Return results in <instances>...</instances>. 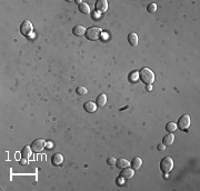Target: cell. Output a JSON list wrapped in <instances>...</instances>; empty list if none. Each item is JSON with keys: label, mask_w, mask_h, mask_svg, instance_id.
Listing matches in <instances>:
<instances>
[{"label": "cell", "mask_w": 200, "mask_h": 191, "mask_svg": "<svg viewBox=\"0 0 200 191\" xmlns=\"http://www.w3.org/2000/svg\"><path fill=\"white\" fill-rule=\"evenodd\" d=\"M139 78L146 85H151L155 81V74L149 68H142L139 72Z\"/></svg>", "instance_id": "cell-1"}, {"label": "cell", "mask_w": 200, "mask_h": 191, "mask_svg": "<svg viewBox=\"0 0 200 191\" xmlns=\"http://www.w3.org/2000/svg\"><path fill=\"white\" fill-rule=\"evenodd\" d=\"M101 34H102V30L99 27H90L88 29H86L85 36H86V38L88 40L97 41L101 38Z\"/></svg>", "instance_id": "cell-2"}, {"label": "cell", "mask_w": 200, "mask_h": 191, "mask_svg": "<svg viewBox=\"0 0 200 191\" xmlns=\"http://www.w3.org/2000/svg\"><path fill=\"white\" fill-rule=\"evenodd\" d=\"M173 169V161L170 157H165L160 161V170L165 173L170 172Z\"/></svg>", "instance_id": "cell-3"}, {"label": "cell", "mask_w": 200, "mask_h": 191, "mask_svg": "<svg viewBox=\"0 0 200 191\" xmlns=\"http://www.w3.org/2000/svg\"><path fill=\"white\" fill-rule=\"evenodd\" d=\"M32 31H34V26L31 23L29 20H25V21L22 22L21 26H20V32H21L24 36H30L32 34Z\"/></svg>", "instance_id": "cell-4"}, {"label": "cell", "mask_w": 200, "mask_h": 191, "mask_svg": "<svg viewBox=\"0 0 200 191\" xmlns=\"http://www.w3.org/2000/svg\"><path fill=\"white\" fill-rule=\"evenodd\" d=\"M180 130H188V128L190 127V117L188 116V114H184L181 117L179 118L178 120V124H177Z\"/></svg>", "instance_id": "cell-5"}, {"label": "cell", "mask_w": 200, "mask_h": 191, "mask_svg": "<svg viewBox=\"0 0 200 191\" xmlns=\"http://www.w3.org/2000/svg\"><path fill=\"white\" fill-rule=\"evenodd\" d=\"M30 147L34 152H41L45 149V147H46V141L43 139H36L31 143Z\"/></svg>", "instance_id": "cell-6"}, {"label": "cell", "mask_w": 200, "mask_h": 191, "mask_svg": "<svg viewBox=\"0 0 200 191\" xmlns=\"http://www.w3.org/2000/svg\"><path fill=\"white\" fill-rule=\"evenodd\" d=\"M135 175V170L133 168H129V167H127V168H123L122 171L120 172V177L123 178L125 180H129L131 179Z\"/></svg>", "instance_id": "cell-7"}, {"label": "cell", "mask_w": 200, "mask_h": 191, "mask_svg": "<svg viewBox=\"0 0 200 191\" xmlns=\"http://www.w3.org/2000/svg\"><path fill=\"white\" fill-rule=\"evenodd\" d=\"M96 10L98 13H106L108 9V2L106 0H98L96 2Z\"/></svg>", "instance_id": "cell-8"}, {"label": "cell", "mask_w": 200, "mask_h": 191, "mask_svg": "<svg viewBox=\"0 0 200 191\" xmlns=\"http://www.w3.org/2000/svg\"><path fill=\"white\" fill-rule=\"evenodd\" d=\"M62 162H64V156L61 153H55L51 158L53 166H60Z\"/></svg>", "instance_id": "cell-9"}, {"label": "cell", "mask_w": 200, "mask_h": 191, "mask_svg": "<svg viewBox=\"0 0 200 191\" xmlns=\"http://www.w3.org/2000/svg\"><path fill=\"white\" fill-rule=\"evenodd\" d=\"M83 109H85V111L88 112V114H93V112H95V111L97 110V105L93 103V101H87L86 103L83 105Z\"/></svg>", "instance_id": "cell-10"}, {"label": "cell", "mask_w": 200, "mask_h": 191, "mask_svg": "<svg viewBox=\"0 0 200 191\" xmlns=\"http://www.w3.org/2000/svg\"><path fill=\"white\" fill-rule=\"evenodd\" d=\"M72 32H74L75 36H77V37H81V36H85V34H86V29H85V27H82V26H75L74 29H72Z\"/></svg>", "instance_id": "cell-11"}, {"label": "cell", "mask_w": 200, "mask_h": 191, "mask_svg": "<svg viewBox=\"0 0 200 191\" xmlns=\"http://www.w3.org/2000/svg\"><path fill=\"white\" fill-rule=\"evenodd\" d=\"M173 140H175V136H173V133H169L166 135V136L162 138V143L165 146H171L173 143Z\"/></svg>", "instance_id": "cell-12"}, {"label": "cell", "mask_w": 200, "mask_h": 191, "mask_svg": "<svg viewBox=\"0 0 200 191\" xmlns=\"http://www.w3.org/2000/svg\"><path fill=\"white\" fill-rule=\"evenodd\" d=\"M116 166H117L118 168H120V169H123V168L129 167L130 162L127 160V159H125V158H120V159H118V160L116 161Z\"/></svg>", "instance_id": "cell-13"}, {"label": "cell", "mask_w": 200, "mask_h": 191, "mask_svg": "<svg viewBox=\"0 0 200 191\" xmlns=\"http://www.w3.org/2000/svg\"><path fill=\"white\" fill-rule=\"evenodd\" d=\"M128 41H129V43L133 47H136L138 45V34H136V32L129 34V36H128Z\"/></svg>", "instance_id": "cell-14"}, {"label": "cell", "mask_w": 200, "mask_h": 191, "mask_svg": "<svg viewBox=\"0 0 200 191\" xmlns=\"http://www.w3.org/2000/svg\"><path fill=\"white\" fill-rule=\"evenodd\" d=\"M130 164H131L133 170H139L140 169V167H141V164H142V160L139 157H136V158H133V161L130 162Z\"/></svg>", "instance_id": "cell-15"}, {"label": "cell", "mask_w": 200, "mask_h": 191, "mask_svg": "<svg viewBox=\"0 0 200 191\" xmlns=\"http://www.w3.org/2000/svg\"><path fill=\"white\" fill-rule=\"evenodd\" d=\"M107 103V96L105 93H101L97 97V100H96V105L97 106H105Z\"/></svg>", "instance_id": "cell-16"}, {"label": "cell", "mask_w": 200, "mask_h": 191, "mask_svg": "<svg viewBox=\"0 0 200 191\" xmlns=\"http://www.w3.org/2000/svg\"><path fill=\"white\" fill-rule=\"evenodd\" d=\"M31 152H32V149H31V147H29V146H26V147H24V149L21 150L22 158H26V159L30 158L31 157Z\"/></svg>", "instance_id": "cell-17"}, {"label": "cell", "mask_w": 200, "mask_h": 191, "mask_svg": "<svg viewBox=\"0 0 200 191\" xmlns=\"http://www.w3.org/2000/svg\"><path fill=\"white\" fill-rule=\"evenodd\" d=\"M79 11L83 15H89L90 13V7L86 2H82L79 5Z\"/></svg>", "instance_id": "cell-18"}, {"label": "cell", "mask_w": 200, "mask_h": 191, "mask_svg": "<svg viewBox=\"0 0 200 191\" xmlns=\"http://www.w3.org/2000/svg\"><path fill=\"white\" fill-rule=\"evenodd\" d=\"M177 123L176 122H173V121H170V122H167L166 124V131H168L169 133H173V131L177 130Z\"/></svg>", "instance_id": "cell-19"}, {"label": "cell", "mask_w": 200, "mask_h": 191, "mask_svg": "<svg viewBox=\"0 0 200 191\" xmlns=\"http://www.w3.org/2000/svg\"><path fill=\"white\" fill-rule=\"evenodd\" d=\"M76 92H77V95L79 96H85L87 95V92H88V90H87L86 87H77V89H76Z\"/></svg>", "instance_id": "cell-20"}, {"label": "cell", "mask_w": 200, "mask_h": 191, "mask_svg": "<svg viewBox=\"0 0 200 191\" xmlns=\"http://www.w3.org/2000/svg\"><path fill=\"white\" fill-rule=\"evenodd\" d=\"M147 10H148V13H156V11H157V5H156L155 2L149 3L147 7Z\"/></svg>", "instance_id": "cell-21"}, {"label": "cell", "mask_w": 200, "mask_h": 191, "mask_svg": "<svg viewBox=\"0 0 200 191\" xmlns=\"http://www.w3.org/2000/svg\"><path fill=\"white\" fill-rule=\"evenodd\" d=\"M116 161H117V159L115 157H110L107 159V164H109V166H115L116 164Z\"/></svg>", "instance_id": "cell-22"}, {"label": "cell", "mask_w": 200, "mask_h": 191, "mask_svg": "<svg viewBox=\"0 0 200 191\" xmlns=\"http://www.w3.org/2000/svg\"><path fill=\"white\" fill-rule=\"evenodd\" d=\"M116 182H117V185H119V186H123V182H125V179L121 178V177H119V178H117V180H116Z\"/></svg>", "instance_id": "cell-23"}, {"label": "cell", "mask_w": 200, "mask_h": 191, "mask_svg": "<svg viewBox=\"0 0 200 191\" xmlns=\"http://www.w3.org/2000/svg\"><path fill=\"white\" fill-rule=\"evenodd\" d=\"M157 149H158L159 151H163L165 149H166V146H165V145L162 143V142H161V143H159V145L157 146Z\"/></svg>", "instance_id": "cell-24"}, {"label": "cell", "mask_w": 200, "mask_h": 191, "mask_svg": "<svg viewBox=\"0 0 200 191\" xmlns=\"http://www.w3.org/2000/svg\"><path fill=\"white\" fill-rule=\"evenodd\" d=\"M20 164H22V166H24V164H27V159H26V158H22L21 160H20Z\"/></svg>", "instance_id": "cell-25"}, {"label": "cell", "mask_w": 200, "mask_h": 191, "mask_svg": "<svg viewBox=\"0 0 200 191\" xmlns=\"http://www.w3.org/2000/svg\"><path fill=\"white\" fill-rule=\"evenodd\" d=\"M152 90V86L151 85H147V91H151Z\"/></svg>", "instance_id": "cell-26"}]
</instances>
